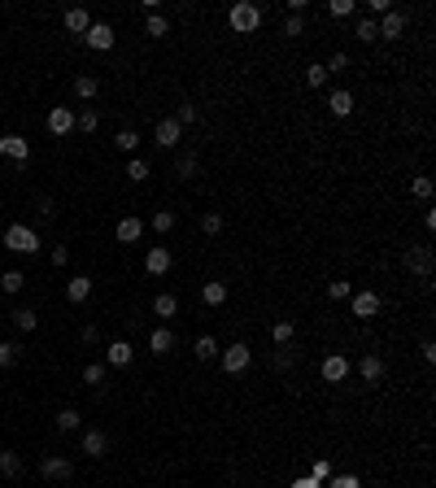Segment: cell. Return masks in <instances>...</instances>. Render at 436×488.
I'll return each instance as SVG.
<instances>
[{
	"instance_id": "cell-1",
	"label": "cell",
	"mask_w": 436,
	"mask_h": 488,
	"mask_svg": "<svg viewBox=\"0 0 436 488\" xmlns=\"http://www.w3.org/2000/svg\"><path fill=\"white\" fill-rule=\"evenodd\" d=\"M227 26L236 31V35H253V31L262 26V9L249 5V0H236V5L227 9Z\"/></svg>"
},
{
	"instance_id": "cell-2",
	"label": "cell",
	"mask_w": 436,
	"mask_h": 488,
	"mask_svg": "<svg viewBox=\"0 0 436 488\" xmlns=\"http://www.w3.org/2000/svg\"><path fill=\"white\" fill-rule=\"evenodd\" d=\"M5 249H13V253H40V231L35 227H26V222H13L9 231H5Z\"/></svg>"
},
{
	"instance_id": "cell-3",
	"label": "cell",
	"mask_w": 436,
	"mask_h": 488,
	"mask_svg": "<svg viewBox=\"0 0 436 488\" xmlns=\"http://www.w3.org/2000/svg\"><path fill=\"white\" fill-rule=\"evenodd\" d=\"M218 362H223V371H227V375H245V371L253 366V349L245 345V340H236V345L218 349Z\"/></svg>"
},
{
	"instance_id": "cell-4",
	"label": "cell",
	"mask_w": 436,
	"mask_h": 488,
	"mask_svg": "<svg viewBox=\"0 0 436 488\" xmlns=\"http://www.w3.org/2000/svg\"><path fill=\"white\" fill-rule=\"evenodd\" d=\"M179 140H184V127L175 122V113H170V118H161V122L153 127V144H157L161 153H166V149H179Z\"/></svg>"
},
{
	"instance_id": "cell-5",
	"label": "cell",
	"mask_w": 436,
	"mask_h": 488,
	"mask_svg": "<svg viewBox=\"0 0 436 488\" xmlns=\"http://www.w3.org/2000/svg\"><path fill=\"white\" fill-rule=\"evenodd\" d=\"M432 249H428V244H410V249H406V270L410 275H419V279H428V275H432Z\"/></svg>"
},
{
	"instance_id": "cell-6",
	"label": "cell",
	"mask_w": 436,
	"mask_h": 488,
	"mask_svg": "<svg viewBox=\"0 0 436 488\" xmlns=\"http://www.w3.org/2000/svg\"><path fill=\"white\" fill-rule=\"evenodd\" d=\"M114 26H109V22H92L88 31H83V44L88 48H96V53H109V48H114Z\"/></svg>"
},
{
	"instance_id": "cell-7",
	"label": "cell",
	"mask_w": 436,
	"mask_h": 488,
	"mask_svg": "<svg viewBox=\"0 0 436 488\" xmlns=\"http://www.w3.org/2000/svg\"><path fill=\"white\" fill-rule=\"evenodd\" d=\"M318 371H323V380H328V384H345L353 366H349V357H345V353H328Z\"/></svg>"
},
{
	"instance_id": "cell-8",
	"label": "cell",
	"mask_w": 436,
	"mask_h": 488,
	"mask_svg": "<svg viewBox=\"0 0 436 488\" xmlns=\"http://www.w3.org/2000/svg\"><path fill=\"white\" fill-rule=\"evenodd\" d=\"M40 475L44 480H70L74 475V462L61 458V453H48V458H40Z\"/></svg>"
},
{
	"instance_id": "cell-9",
	"label": "cell",
	"mask_w": 436,
	"mask_h": 488,
	"mask_svg": "<svg viewBox=\"0 0 436 488\" xmlns=\"http://www.w3.org/2000/svg\"><path fill=\"white\" fill-rule=\"evenodd\" d=\"M170 266H175V253L166 249V244H153V249L144 253V270L149 275H166Z\"/></svg>"
},
{
	"instance_id": "cell-10",
	"label": "cell",
	"mask_w": 436,
	"mask_h": 488,
	"mask_svg": "<svg viewBox=\"0 0 436 488\" xmlns=\"http://www.w3.org/2000/svg\"><path fill=\"white\" fill-rule=\"evenodd\" d=\"M48 131H53V136H70L74 131V109L53 105V109H48Z\"/></svg>"
},
{
	"instance_id": "cell-11",
	"label": "cell",
	"mask_w": 436,
	"mask_h": 488,
	"mask_svg": "<svg viewBox=\"0 0 436 488\" xmlns=\"http://www.w3.org/2000/svg\"><path fill=\"white\" fill-rule=\"evenodd\" d=\"M376 31H380V40H401V31H406V13H401V9H389Z\"/></svg>"
},
{
	"instance_id": "cell-12",
	"label": "cell",
	"mask_w": 436,
	"mask_h": 488,
	"mask_svg": "<svg viewBox=\"0 0 436 488\" xmlns=\"http://www.w3.org/2000/svg\"><path fill=\"white\" fill-rule=\"evenodd\" d=\"M61 26H66V31H74V35H83V31L92 26V13H88L83 5H74V9H66V13H61Z\"/></svg>"
},
{
	"instance_id": "cell-13",
	"label": "cell",
	"mask_w": 436,
	"mask_h": 488,
	"mask_svg": "<svg viewBox=\"0 0 436 488\" xmlns=\"http://www.w3.org/2000/svg\"><path fill=\"white\" fill-rule=\"evenodd\" d=\"M0 157H13V161H26L31 157V144L22 136H0Z\"/></svg>"
},
{
	"instance_id": "cell-14",
	"label": "cell",
	"mask_w": 436,
	"mask_h": 488,
	"mask_svg": "<svg viewBox=\"0 0 436 488\" xmlns=\"http://www.w3.org/2000/svg\"><path fill=\"white\" fill-rule=\"evenodd\" d=\"M105 362L109 366H131V340H109V345H105Z\"/></svg>"
},
{
	"instance_id": "cell-15",
	"label": "cell",
	"mask_w": 436,
	"mask_h": 488,
	"mask_svg": "<svg viewBox=\"0 0 436 488\" xmlns=\"http://www.w3.org/2000/svg\"><path fill=\"white\" fill-rule=\"evenodd\" d=\"M328 109L336 113V118H349V113H353V92H345V88L328 92Z\"/></svg>"
},
{
	"instance_id": "cell-16",
	"label": "cell",
	"mask_w": 436,
	"mask_h": 488,
	"mask_svg": "<svg viewBox=\"0 0 436 488\" xmlns=\"http://www.w3.org/2000/svg\"><path fill=\"white\" fill-rule=\"evenodd\" d=\"M353 314H358V318H376L380 314V292H358V297H353Z\"/></svg>"
},
{
	"instance_id": "cell-17",
	"label": "cell",
	"mask_w": 436,
	"mask_h": 488,
	"mask_svg": "<svg viewBox=\"0 0 436 488\" xmlns=\"http://www.w3.org/2000/svg\"><path fill=\"white\" fill-rule=\"evenodd\" d=\"M66 297H70L74 305H83V301L92 297V275H74V279L66 284Z\"/></svg>"
},
{
	"instance_id": "cell-18",
	"label": "cell",
	"mask_w": 436,
	"mask_h": 488,
	"mask_svg": "<svg viewBox=\"0 0 436 488\" xmlns=\"http://www.w3.org/2000/svg\"><path fill=\"white\" fill-rule=\"evenodd\" d=\"M153 314L157 318H175V314H179V297H175V292H157V297H153Z\"/></svg>"
},
{
	"instance_id": "cell-19",
	"label": "cell",
	"mask_w": 436,
	"mask_h": 488,
	"mask_svg": "<svg viewBox=\"0 0 436 488\" xmlns=\"http://www.w3.org/2000/svg\"><path fill=\"white\" fill-rule=\"evenodd\" d=\"M358 375H362L366 384H380V380H384V362H380L376 353H366L362 362H358Z\"/></svg>"
},
{
	"instance_id": "cell-20",
	"label": "cell",
	"mask_w": 436,
	"mask_h": 488,
	"mask_svg": "<svg viewBox=\"0 0 436 488\" xmlns=\"http://www.w3.org/2000/svg\"><path fill=\"white\" fill-rule=\"evenodd\" d=\"M149 349H153L157 357H166V353L175 349V332H170V327H157V332L149 336Z\"/></svg>"
},
{
	"instance_id": "cell-21",
	"label": "cell",
	"mask_w": 436,
	"mask_h": 488,
	"mask_svg": "<svg viewBox=\"0 0 436 488\" xmlns=\"http://www.w3.org/2000/svg\"><path fill=\"white\" fill-rule=\"evenodd\" d=\"M114 236H118L122 244H136V240L144 236V222H140V218L131 214V218H122V222H118V231H114Z\"/></svg>"
},
{
	"instance_id": "cell-22",
	"label": "cell",
	"mask_w": 436,
	"mask_h": 488,
	"mask_svg": "<svg viewBox=\"0 0 436 488\" xmlns=\"http://www.w3.org/2000/svg\"><path fill=\"white\" fill-rule=\"evenodd\" d=\"M201 301H205V305H223V301H227V284H223V279L201 284Z\"/></svg>"
},
{
	"instance_id": "cell-23",
	"label": "cell",
	"mask_w": 436,
	"mask_h": 488,
	"mask_svg": "<svg viewBox=\"0 0 436 488\" xmlns=\"http://www.w3.org/2000/svg\"><path fill=\"white\" fill-rule=\"evenodd\" d=\"M0 475H5V480H18L22 475V458L13 449H0Z\"/></svg>"
},
{
	"instance_id": "cell-24",
	"label": "cell",
	"mask_w": 436,
	"mask_h": 488,
	"mask_svg": "<svg viewBox=\"0 0 436 488\" xmlns=\"http://www.w3.org/2000/svg\"><path fill=\"white\" fill-rule=\"evenodd\" d=\"M105 449H109L105 432H83V453L88 458H105Z\"/></svg>"
},
{
	"instance_id": "cell-25",
	"label": "cell",
	"mask_w": 436,
	"mask_h": 488,
	"mask_svg": "<svg viewBox=\"0 0 436 488\" xmlns=\"http://www.w3.org/2000/svg\"><path fill=\"white\" fill-rule=\"evenodd\" d=\"M96 92H101V79H92V74L74 79V96H79V101H96Z\"/></svg>"
},
{
	"instance_id": "cell-26",
	"label": "cell",
	"mask_w": 436,
	"mask_h": 488,
	"mask_svg": "<svg viewBox=\"0 0 436 488\" xmlns=\"http://www.w3.org/2000/svg\"><path fill=\"white\" fill-rule=\"evenodd\" d=\"M293 336H297V327H293V323H288V318L271 323V340H275L280 349H288V345H293Z\"/></svg>"
},
{
	"instance_id": "cell-27",
	"label": "cell",
	"mask_w": 436,
	"mask_h": 488,
	"mask_svg": "<svg viewBox=\"0 0 436 488\" xmlns=\"http://www.w3.org/2000/svg\"><path fill=\"white\" fill-rule=\"evenodd\" d=\"M13 327H18V332H35L40 327V314L31 310V305H22V310H13Z\"/></svg>"
},
{
	"instance_id": "cell-28",
	"label": "cell",
	"mask_w": 436,
	"mask_h": 488,
	"mask_svg": "<svg viewBox=\"0 0 436 488\" xmlns=\"http://www.w3.org/2000/svg\"><path fill=\"white\" fill-rule=\"evenodd\" d=\"M197 166H201L197 153H179V157H175V174H179V179H192V174H197Z\"/></svg>"
},
{
	"instance_id": "cell-29",
	"label": "cell",
	"mask_w": 436,
	"mask_h": 488,
	"mask_svg": "<svg viewBox=\"0 0 436 488\" xmlns=\"http://www.w3.org/2000/svg\"><path fill=\"white\" fill-rule=\"evenodd\" d=\"M114 144H118L122 153H131V157H136V149H140V136H136V127H122V131L114 136Z\"/></svg>"
},
{
	"instance_id": "cell-30",
	"label": "cell",
	"mask_w": 436,
	"mask_h": 488,
	"mask_svg": "<svg viewBox=\"0 0 436 488\" xmlns=\"http://www.w3.org/2000/svg\"><path fill=\"white\" fill-rule=\"evenodd\" d=\"M22 284H26V275H22V270H5V275H0V288H5L9 297H18Z\"/></svg>"
},
{
	"instance_id": "cell-31",
	"label": "cell",
	"mask_w": 436,
	"mask_h": 488,
	"mask_svg": "<svg viewBox=\"0 0 436 488\" xmlns=\"http://www.w3.org/2000/svg\"><path fill=\"white\" fill-rule=\"evenodd\" d=\"M149 174H153V170H149V161H144V157H131V161H127V179H131V184H144Z\"/></svg>"
},
{
	"instance_id": "cell-32",
	"label": "cell",
	"mask_w": 436,
	"mask_h": 488,
	"mask_svg": "<svg viewBox=\"0 0 436 488\" xmlns=\"http://www.w3.org/2000/svg\"><path fill=\"white\" fill-rule=\"evenodd\" d=\"M144 31H149L153 40H166V35H170V22L161 18V13H149V22H144Z\"/></svg>"
},
{
	"instance_id": "cell-33",
	"label": "cell",
	"mask_w": 436,
	"mask_h": 488,
	"mask_svg": "<svg viewBox=\"0 0 436 488\" xmlns=\"http://www.w3.org/2000/svg\"><path fill=\"white\" fill-rule=\"evenodd\" d=\"M192 349H197L201 362H209V357H218V340L214 336H197V345H192Z\"/></svg>"
},
{
	"instance_id": "cell-34",
	"label": "cell",
	"mask_w": 436,
	"mask_h": 488,
	"mask_svg": "<svg viewBox=\"0 0 436 488\" xmlns=\"http://www.w3.org/2000/svg\"><path fill=\"white\" fill-rule=\"evenodd\" d=\"M74 127H79V131H96V127H101V113H96V109H79Z\"/></svg>"
},
{
	"instance_id": "cell-35",
	"label": "cell",
	"mask_w": 436,
	"mask_h": 488,
	"mask_svg": "<svg viewBox=\"0 0 436 488\" xmlns=\"http://www.w3.org/2000/svg\"><path fill=\"white\" fill-rule=\"evenodd\" d=\"M410 192H414L419 201H432V192H436V188H432V179H428V174H414V179H410Z\"/></svg>"
},
{
	"instance_id": "cell-36",
	"label": "cell",
	"mask_w": 436,
	"mask_h": 488,
	"mask_svg": "<svg viewBox=\"0 0 436 488\" xmlns=\"http://www.w3.org/2000/svg\"><path fill=\"white\" fill-rule=\"evenodd\" d=\"M353 35H358L362 44H376V40H380V31H376V18H362L358 26H353Z\"/></svg>"
},
{
	"instance_id": "cell-37",
	"label": "cell",
	"mask_w": 436,
	"mask_h": 488,
	"mask_svg": "<svg viewBox=\"0 0 436 488\" xmlns=\"http://www.w3.org/2000/svg\"><path fill=\"white\" fill-rule=\"evenodd\" d=\"M323 488H362V480H358V475H349V471H336V475L323 484Z\"/></svg>"
},
{
	"instance_id": "cell-38",
	"label": "cell",
	"mask_w": 436,
	"mask_h": 488,
	"mask_svg": "<svg viewBox=\"0 0 436 488\" xmlns=\"http://www.w3.org/2000/svg\"><path fill=\"white\" fill-rule=\"evenodd\" d=\"M79 423H83V414H79V410H61L57 414V428L61 432H79Z\"/></svg>"
},
{
	"instance_id": "cell-39",
	"label": "cell",
	"mask_w": 436,
	"mask_h": 488,
	"mask_svg": "<svg viewBox=\"0 0 436 488\" xmlns=\"http://www.w3.org/2000/svg\"><path fill=\"white\" fill-rule=\"evenodd\" d=\"M328 297H332V301L353 297V284H349V279H332V284H328Z\"/></svg>"
},
{
	"instance_id": "cell-40",
	"label": "cell",
	"mask_w": 436,
	"mask_h": 488,
	"mask_svg": "<svg viewBox=\"0 0 436 488\" xmlns=\"http://www.w3.org/2000/svg\"><path fill=\"white\" fill-rule=\"evenodd\" d=\"M83 384H92V388H101V384H105V366H101V362H92V366H83Z\"/></svg>"
},
{
	"instance_id": "cell-41",
	"label": "cell",
	"mask_w": 436,
	"mask_h": 488,
	"mask_svg": "<svg viewBox=\"0 0 436 488\" xmlns=\"http://www.w3.org/2000/svg\"><path fill=\"white\" fill-rule=\"evenodd\" d=\"M170 227H175V214H170V209H157V214H153V231H161V236H166Z\"/></svg>"
},
{
	"instance_id": "cell-42",
	"label": "cell",
	"mask_w": 436,
	"mask_h": 488,
	"mask_svg": "<svg viewBox=\"0 0 436 488\" xmlns=\"http://www.w3.org/2000/svg\"><path fill=\"white\" fill-rule=\"evenodd\" d=\"M328 70H323V66H305V83H310V88H323V83H328Z\"/></svg>"
},
{
	"instance_id": "cell-43",
	"label": "cell",
	"mask_w": 436,
	"mask_h": 488,
	"mask_svg": "<svg viewBox=\"0 0 436 488\" xmlns=\"http://www.w3.org/2000/svg\"><path fill=\"white\" fill-rule=\"evenodd\" d=\"M201 231H205V236H218V231H223V214H214V209H209V214L201 218Z\"/></svg>"
},
{
	"instance_id": "cell-44",
	"label": "cell",
	"mask_w": 436,
	"mask_h": 488,
	"mask_svg": "<svg viewBox=\"0 0 436 488\" xmlns=\"http://www.w3.org/2000/svg\"><path fill=\"white\" fill-rule=\"evenodd\" d=\"M310 475H314V480H318V484H328V480H332V475H336V471H332V462H328V458H318V462H314V466H310Z\"/></svg>"
},
{
	"instance_id": "cell-45",
	"label": "cell",
	"mask_w": 436,
	"mask_h": 488,
	"mask_svg": "<svg viewBox=\"0 0 436 488\" xmlns=\"http://www.w3.org/2000/svg\"><path fill=\"white\" fill-rule=\"evenodd\" d=\"M328 74H341V70H349V53H332V61L323 66Z\"/></svg>"
},
{
	"instance_id": "cell-46",
	"label": "cell",
	"mask_w": 436,
	"mask_h": 488,
	"mask_svg": "<svg viewBox=\"0 0 436 488\" xmlns=\"http://www.w3.org/2000/svg\"><path fill=\"white\" fill-rule=\"evenodd\" d=\"M13 362H18V345L5 340V345H0V366H13Z\"/></svg>"
},
{
	"instance_id": "cell-47",
	"label": "cell",
	"mask_w": 436,
	"mask_h": 488,
	"mask_svg": "<svg viewBox=\"0 0 436 488\" xmlns=\"http://www.w3.org/2000/svg\"><path fill=\"white\" fill-rule=\"evenodd\" d=\"M328 13H332V18H349V13H353V0H332Z\"/></svg>"
},
{
	"instance_id": "cell-48",
	"label": "cell",
	"mask_w": 436,
	"mask_h": 488,
	"mask_svg": "<svg viewBox=\"0 0 436 488\" xmlns=\"http://www.w3.org/2000/svg\"><path fill=\"white\" fill-rule=\"evenodd\" d=\"M305 31V18L301 13H288V22H284V35H301Z\"/></svg>"
},
{
	"instance_id": "cell-49",
	"label": "cell",
	"mask_w": 436,
	"mask_h": 488,
	"mask_svg": "<svg viewBox=\"0 0 436 488\" xmlns=\"http://www.w3.org/2000/svg\"><path fill=\"white\" fill-rule=\"evenodd\" d=\"M197 118H201L197 105H179V113H175V122H179V127H184V122H197Z\"/></svg>"
},
{
	"instance_id": "cell-50",
	"label": "cell",
	"mask_w": 436,
	"mask_h": 488,
	"mask_svg": "<svg viewBox=\"0 0 436 488\" xmlns=\"http://www.w3.org/2000/svg\"><path fill=\"white\" fill-rule=\"evenodd\" d=\"M48 257H53V266L61 270V266H66V262H70V249H66V244H57V249H53V253H48Z\"/></svg>"
},
{
	"instance_id": "cell-51",
	"label": "cell",
	"mask_w": 436,
	"mask_h": 488,
	"mask_svg": "<svg viewBox=\"0 0 436 488\" xmlns=\"http://www.w3.org/2000/svg\"><path fill=\"white\" fill-rule=\"evenodd\" d=\"M293 362H297V353H293V349H280V353H275V366H280V371H288Z\"/></svg>"
},
{
	"instance_id": "cell-52",
	"label": "cell",
	"mask_w": 436,
	"mask_h": 488,
	"mask_svg": "<svg viewBox=\"0 0 436 488\" xmlns=\"http://www.w3.org/2000/svg\"><path fill=\"white\" fill-rule=\"evenodd\" d=\"M288 488H323V484H318L314 475H297V480H293V484H288Z\"/></svg>"
},
{
	"instance_id": "cell-53",
	"label": "cell",
	"mask_w": 436,
	"mask_h": 488,
	"mask_svg": "<svg viewBox=\"0 0 436 488\" xmlns=\"http://www.w3.org/2000/svg\"><path fill=\"white\" fill-rule=\"evenodd\" d=\"M366 9H371V13H380V18H384V13H389L393 5H389V0H366Z\"/></svg>"
}]
</instances>
